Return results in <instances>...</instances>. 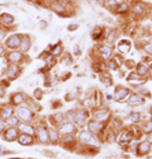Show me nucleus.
Returning a JSON list of instances; mask_svg holds the SVG:
<instances>
[{
	"label": "nucleus",
	"mask_w": 152,
	"mask_h": 159,
	"mask_svg": "<svg viewBox=\"0 0 152 159\" xmlns=\"http://www.w3.org/2000/svg\"><path fill=\"white\" fill-rule=\"evenodd\" d=\"M80 141L83 142V144H91V145H99V142L98 140L94 138L93 135H91L90 132H88V131H83V132L80 134Z\"/></svg>",
	"instance_id": "1"
},
{
	"label": "nucleus",
	"mask_w": 152,
	"mask_h": 159,
	"mask_svg": "<svg viewBox=\"0 0 152 159\" xmlns=\"http://www.w3.org/2000/svg\"><path fill=\"white\" fill-rule=\"evenodd\" d=\"M20 42H22L20 36L13 34L12 37H9V40L7 41V46L8 47H10V48H17L18 46H20Z\"/></svg>",
	"instance_id": "2"
},
{
	"label": "nucleus",
	"mask_w": 152,
	"mask_h": 159,
	"mask_svg": "<svg viewBox=\"0 0 152 159\" xmlns=\"http://www.w3.org/2000/svg\"><path fill=\"white\" fill-rule=\"evenodd\" d=\"M17 112H18V116L20 117L22 120H24V121H28V120L32 117L31 111H29L28 108H26V107H19Z\"/></svg>",
	"instance_id": "3"
},
{
	"label": "nucleus",
	"mask_w": 152,
	"mask_h": 159,
	"mask_svg": "<svg viewBox=\"0 0 152 159\" xmlns=\"http://www.w3.org/2000/svg\"><path fill=\"white\" fill-rule=\"evenodd\" d=\"M86 117H88V113L85 111H77L75 113V120L77 121L79 125H84L86 121Z\"/></svg>",
	"instance_id": "4"
},
{
	"label": "nucleus",
	"mask_w": 152,
	"mask_h": 159,
	"mask_svg": "<svg viewBox=\"0 0 152 159\" xmlns=\"http://www.w3.org/2000/svg\"><path fill=\"white\" fill-rule=\"evenodd\" d=\"M75 131V126L72 125V124H69V122H67V124H65V125H62L61 127H60V132L61 134H66V135H69V134H72Z\"/></svg>",
	"instance_id": "5"
},
{
	"label": "nucleus",
	"mask_w": 152,
	"mask_h": 159,
	"mask_svg": "<svg viewBox=\"0 0 152 159\" xmlns=\"http://www.w3.org/2000/svg\"><path fill=\"white\" fill-rule=\"evenodd\" d=\"M128 93H129V90L127 88H118L115 90V98L118 101H122V99H124V98L128 95Z\"/></svg>",
	"instance_id": "6"
},
{
	"label": "nucleus",
	"mask_w": 152,
	"mask_h": 159,
	"mask_svg": "<svg viewBox=\"0 0 152 159\" xmlns=\"http://www.w3.org/2000/svg\"><path fill=\"white\" fill-rule=\"evenodd\" d=\"M17 134H18V131L12 127V129H9V130L5 131V139H7L8 141H12L17 138Z\"/></svg>",
	"instance_id": "7"
},
{
	"label": "nucleus",
	"mask_w": 152,
	"mask_h": 159,
	"mask_svg": "<svg viewBox=\"0 0 152 159\" xmlns=\"http://www.w3.org/2000/svg\"><path fill=\"white\" fill-rule=\"evenodd\" d=\"M89 129H90L91 132H99L103 129V126L100 125L99 121H90L89 122Z\"/></svg>",
	"instance_id": "8"
},
{
	"label": "nucleus",
	"mask_w": 152,
	"mask_h": 159,
	"mask_svg": "<svg viewBox=\"0 0 152 159\" xmlns=\"http://www.w3.org/2000/svg\"><path fill=\"white\" fill-rule=\"evenodd\" d=\"M100 55H102L103 59H108V57L110 56V54H112V48L109 47V46H102L99 50Z\"/></svg>",
	"instance_id": "9"
},
{
	"label": "nucleus",
	"mask_w": 152,
	"mask_h": 159,
	"mask_svg": "<svg viewBox=\"0 0 152 159\" xmlns=\"http://www.w3.org/2000/svg\"><path fill=\"white\" fill-rule=\"evenodd\" d=\"M109 117V113L108 111H98L95 113V120L96 121H103V120H107Z\"/></svg>",
	"instance_id": "10"
},
{
	"label": "nucleus",
	"mask_w": 152,
	"mask_h": 159,
	"mask_svg": "<svg viewBox=\"0 0 152 159\" xmlns=\"http://www.w3.org/2000/svg\"><path fill=\"white\" fill-rule=\"evenodd\" d=\"M129 105H141V103L143 102V98L141 97V95H137V94H133L131 95V98H129Z\"/></svg>",
	"instance_id": "11"
},
{
	"label": "nucleus",
	"mask_w": 152,
	"mask_h": 159,
	"mask_svg": "<svg viewBox=\"0 0 152 159\" xmlns=\"http://www.w3.org/2000/svg\"><path fill=\"white\" fill-rule=\"evenodd\" d=\"M52 9L56 10V12H64V10H66V5H65L64 3L53 1L52 3Z\"/></svg>",
	"instance_id": "12"
},
{
	"label": "nucleus",
	"mask_w": 152,
	"mask_h": 159,
	"mask_svg": "<svg viewBox=\"0 0 152 159\" xmlns=\"http://www.w3.org/2000/svg\"><path fill=\"white\" fill-rule=\"evenodd\" d=\"M18 70H19V68L17 66V65H10L9 66V69H8V76L9 78H15L17 76V74H18Z\"/></svg>",
	"instance_id": "13"
},
{
	"label": "nucleus",
	"mask_w": 152,
	"mask_h": 159,
	"mask_svg": "<svg viewBox=\"0 0 152 159\" xmlns=\"http://www.w3.org/2000/svg\"><path fill=\"white\" fill-rule=\"evenodd\" d=\"M19 142H20L22 145H29V144H32V138L28 134H23V135L19 138Z\"/></svg>",
	"instance_id": "14"
},
{
	"label": "nucleus",
	"mask_w": 152,
	"mask_h": 159,
	"mask_svg": "<svg viewBox=\"0 0 152 159\" xmlns=\"http://www.w3.org/2000/svg\"><path fill=\"white\" fill-rule=\"evenodd\" d=\"M38 135H39V139L42 142H47L48 140V135H47V131H46V129L43 127H39L38 129Z\"/></svg>",
	"instance_id": "15"
},
{
	"label": "nucleus",
	"mask_w": 152,
	"mask_h": 159,
	"mask_svg": "<svg viewBox=\"0 0 152 159\" xmlns=\"http://www.w3.org/2000/svg\"><path fill=\"white\" fill-rule=\"evenodd\" d=\"M132 140V135L129 131H123L121 135V138H119V141L121 142H128Z\"/></svg>",
	"instance_id": "16"
},
{
	"label": "nucleus",
	"mask_w": 152,
	"mask_h": 159,
	"mask_svg": "<svg viewBox=\"0 0 152 159\" xmlns=\"http://www.w3.org/2000/svg\"><path fill=\"white\" fill-rule=\"evenodd\" d=\"M20 45H22V51H28L29 50V47H31V40H29V37H24L23 38V41L20 42Z\"/></svg>",
	"instance_id": "17"
},
{
	"label": "nucleus",
	"mask_w": 152,
	"mask_h": 159,
	"mask_svg": "<svg viewBox=\"0 0 152 159\" xmlns=\"http://www.w3.org/2000/svg\"><path fill=\"white\" fill-rule=\"evenodd\" d=\"M148 150H150V144H148L147 141H143L140 144V148H138V152L141 153V154H145V153H147Z\"/></svg>",
	"instance_id": "18"
},
{
	"label": "nucleus",
	"mask_w": 152,
	"mask_h": 159,
	"mask_svg": "<svg viewBox=\"0 0 152 159\" xmlns=\"http://www.w3.org/2000/svg\"><path fill=\"white\" fill-rule=\"evenodd\" d=\"M24 99H26V97H24L23 93H18V94H15L14 97H13V103H14V105H20Z\"/></svg>",
	"instance_id": "19"
},
{
	"label": "nucleus",
	"mask_w": 152,
	"mask_h": 159,
	"mask_svg": "<svg viewBox=\"0 0 152 159\" xmlns=\"http://www.w3.org/2000/svg\"><path fill=\"white\" fill-rule=\"evenodd\" d=\"M19 129H20V131H23L24 134H28V135H31V134L34 132L33 127H31V126L26 125V124H22L20 126H19Z\"/></svg>",
	"instance_id": "20"
},
{
	"label": "nucleus",
	"mask_w": 152,
	"mask_h": 159,
	"mask_svg": "<svg viewBox=\"0 0 152 159\" xmlns=\"http://www.w3.org/2000/svg\"><path fill=\"white\" fill-rule=\"evenodd\" d=\"M22 59H23V56H22L20 52H12L9 55V60H10V61L18 62V61H20Z\"/></svg>",
	"instance_id": "21"
},
{
	"label": "nucleus",
	"mask_w": 152,
	"mask_h": 159,
	"mask_svg": "<svg viewBox=\"0 0 152 159\" xmlns=\"http://www.w3.org/2000/svg\"><path fill=\"white\" fill-rule=\"evenodd\" d=\"M118 47H119V50H121L122 52H128L131 45H129V42H127V41H122V42L119 43Z\"/></svg>",
	"instance_id": "22"
},
{
	"label": "nucleus",
	"mask_w": 152,
	"mask_h": 159,
	"mask_svg": "<svg viewBox=\"0 0 152 159\" xmlns=\"http://www.w3.org/2000/svg\"><path fill=\"white\" fill-rule=\"evenodd\" d=\"M3 23H7V24H12L13 22H14V18H13V15L10 14H3L1 17H0Z\"/></svg>",
	"instance_id": "23"
},
{
	"label": "nucleus",
	"mask_w": 152,
	"mask_h": 159,
	"mask_svg": "<svg viewBox=\"0 0 152 159\" xmlns=\"http://www.w3.org/2000/svg\"><path fill=\"white\" fill-rule=\"evenodd\" d=\"M133 12L136 13V14H143V12H145V8H143L142 4H140V3H137V4L133 5Z\"/></svg>",
	"instance_id": "24"
},
{
	"label": "nucleus",
	"mask_w": 152,
	"mask_h": 159,
	"mask_svg": "<svg viewBox=\"0 0 152 159\" xmlns=\"http://www.w3.org/2000/svg\"><path fill=\"white\" fill-rule=\"evenodd\" d=\"M12 115H13V108L12 107H5V108L3 109V117L9 119V117H12Z\"/></svg>",
	"instance_id": "25"
},
{
	"label": "nucleus",
	"mask_w": 152,
	"mask_h": 159,
	"mask_svg": "<svg viewBox=\"0 0 152 159\" xmlns=\"http://www.w3.org/2000/svg\"><path fill=\"white\" fill-rule=\"evenodd\" d=\"M137 73L140 74V75H145V74L147 73V66H146L145 64H140L137 66Z\"/></svg>",
	"instance_id": "26"
},
{
	"label": "nucleus",
	"mask_w": 152,
	"mask_h": 159,
	"mask_svg": "<svg viewBox=\"0 0 152 159\" xmlns=\"http://www.w3.org/2000/svg\"><path fill=\"white\" fill-rule=\"evenodd\" d=\"M128 4H127V3H122L121 5H119L118 7V9H117V12L118 13H126L127 10H128Z\"/></svg>",
	"instance_id": "27"
},
{
	"label": "nucleus",
	"mask_w": 152,
	"mask_h": 159,
	"mask_svg": "<svg viewBox=\"0 0 152 159\" xmlns=\"http://www.w3.org/2000/svg\"><path fill=\"white\" fill-rule=\"evenodd\" d=\"M138 120H140V113L138 112H132L131 113V121L133 124H136V122H138Z\"/></svg>",
	"instance_id": "28"
},
{
	"label": "nucleus",
	"mask_w": 152,
	"mask_h": 159,
	"mask_svg": "<svg viewBox=\"0 0 152 159\" xmlns=\"http://www.w3.org/2000/svg\"><path fill=\"white\" fill-rule=\"evenodd\" d=\"M50 138H51V141H52V142L57 141V132L53 130V129H51V130H50Z\"/></svg>",
	"instance_id": "29"
},
{
	"label": "nucleus",
	"mask_w": 152,
	"mask_h": 159,
	"mask_svg": "<svg viewBox=\"0 0 152 159\" xmlns=\"http://www.w3.org/2000/svg\"><path fill=\"white\" fill-rule=\"evenodd\" d=\"M145 131L146 132H152V121H148L145 126Z\"/></svg>",
	"instance_id": "30"
},
{
	"label": "nucleus",
	"mask_w": 152,
	"mask_h": 159,
	"mask_svg": "<svg viewBox=\"0 0 152 159\" xmlns=\"http://www.w3.org/2000/svg\"><path fill=\"white\" fill-rule=\"evenodd\" d=\"M128 80L131 81V83H134V81H137V83H138V81H140V80H138V78L136 76V74H131V75L128 76Z\"/></svg>",
	"instance_id": "31"
},
{
	"label": "nucleus",
	"mask_w": 152,
	"mask_h": 159,
	"mask_svg": "<svg viewBox=\"0 0 152 159\" xmlns=\"http://www.w3.org/2000/svg\"><path fill=\"white\" fill-rule=\"evenodd\" d=\"M55 120H56V122H62V120H64V115L62 113H56L55 115Z\"/></svg>",
	"instance_id": "32"
},
{
	"label": "nucleus",
	"mask_w": 152,
	"mask_h": 159,
	"mask_svg": "<svg viewBox=\"0 0 152 159\" xmlns=\"http://www.w3.org/2000/svg\"><path fill=\"white\" fill-rule=\"evenodd\" d=\"M8 124L12 125V126H14V125H17V124H18V120H17V119H14V117H9V121H8Z\"/></svg>",
	"instance_id": "33"
},
{
	"label": "nucleus",
	"mask_w": 152,
	"mask_h": 159,
	"mask_svg": "<svg viewBox=\"0 0 152 159\" xmlns=\"http://www.w3.org/2000/svg\"><path fill=\"white\" fill-rule=\"evenodd\" d=\"M53 55H60V52H61V46L60 45H57L56 47H53Z\"/></svg>",
	"instance_id": "34"
},
{
	"label": "nucleus",
	"mask_w": 152,
	"mask_h": 159,
	"mask_svg": "<svg viewBox=\"0 0 152 159\" xmlns=\"http://www.w3.org/2000/svg\"><path fill=\"white\" fill-rule=\"evenodd\" d=\"M118 4V0H108L107 1V5L108 7H114V5Z\"/></svg>",
	"instance_id": "35"
},
{
	"label": "nucleus",
	"mask_w": 152,
	"mask_h": 159,
	"mask_svg": "<svg viewBox=\"0 0 152 159\" xmlns=\"http://www.w3.org/2000/svg\"><path fill=\"white\" fill-rule=\"evenodd\" d=\"M109 66H110V69H112V70H117V68H118V65L115 64V61H114V60H112V61L109 62Z\"/></svg>",
	"instance_id": "36"
},
{
	"label": "nucleus",
	"mask_w": 152,
	"mask_h": 159,
	"mask_svg": "<svg viewBox=\"0 0 152 159\" xmlns=\"http://www.w3.org/2000/svg\"><path fill=\"white\" fill-rule=\"evenodd\" d=\"M103 81H104V84H105V85H108V87H109L110 84H112L110 79H109V78H107V76H104V78H103Z\"/></svg>",
	"instance_id": "37"
},
{
	"label": "nucleus",
	"mask_w": 152,
	"mask_h": 159,
	"mask_svg": "<svg viewBox=\"0 0 152 159\" xmlns=\"http://www.w3.org/2000/svg\"><path fill=\"white\" fill-rule=\"evenodd\" d=\"M146 51H147L148 54H151L152 55V43H148V45H146Z\"/></svg>",
	"instance_id": "38"
},
{
	"label": "nucleus",
	"mask_w": 152,
	"mask_h": 159,
	"mask_svg": "<svg viewBox=\"0 0 152 159\" xmlns=\"http://www.w3.org/2000/svg\"><path fill=\"white\" fill-rule=\"evenodd\" d=\"M34 97H36L37 99H41V97H42V93H41L39 89H37V92L34 93Z\"/></svg>",
	"instance_id": "39"
},
{
	"label": "nucleus",
	"mask_w": 152,
	"mask_h": 159,
	"mask_svg": "<svg viewBox=\"0 0 152 159\" xmlns=\"http://www.w3.org/2000/svg\"><path fill=\"white\" fill-rule=\"evenodd\" d=\"M5 38V32L4 31H0V41H3Z\"/></svg>",
	"instance_id": "40"
},
{
	"label": "nucleus",
	"mask_w": 152,
	"mask_h": 159,
	"mask_svg": "<svg viewBox=\"0 0 152 159\" xmlns=\"http://www.w3.org/2000/svg\"><path fill=\"white\" fill-rule=\"evenodd\" d=\"M75 28H77V24H71V26L69 27L70 31H75Z\"/></svg>",
	"instance_id": "41"
},
{
	"label": "nucleus",
	"mask_w": 152,
	"mask_h": 159,
	"mask_svg": "<svg viewBox=\"0 0 152 159\" xmlns=\"http://www.w3.org/2000/svg\"><path fill=\"white\" fill-rule=\"evenodd\" d=\"M4 127H5V122L4 121H0V131H1Z\"/></svg>",
	"instance_id": "42"
},
{
	"label": "nucleus",
	"mask_w": 152,
	"mask_h": 159,
	"mask_svg": "<svg viewBox=\"0 0 152 159\" xmlns=\"http://www.w3.org/2000/svg\"><path fill=\"white\" fill-rule=\"evenodd\" d=\"M4 54V47L3 46H0V55H3Z\"/></svg>",
	"instance_id": "43"
},
{
	"label": "nucleus",
	"mask_w": 152,
	"mask_h": 159,
	"mask_svg": "<svg viewBox=\"0 0 152 159\" xmlns=\"http://www.w3.org/2000/svg\"><path fill=\"white\" fill-rule=\"evenodd\" d=\"M67 117H69V119H70V120H72V119H74V115H71V113H69V115H67Z\"/></svg>",
	"instance_id": "44"
},
{
	"label": "nucleus",
	"mask_w": 152,
	"mask_h": 159,
	"mask_svg": "<svg viewBox=\"0 0 152 159\" xmlns=\"http://www.w3.org/2000/svg\"><path fill=\"white\" fill-rule=\"evenodd\" d=\"M4 152H5V149L3 146H0V154H1V153H4Z\"/></svg>",
	"instance_id": "45"
},
{
	"label": "nucleus",
	"mask_w": 152,
	"mask_h": 159,
	"mask_svg": "<svg viewBox=\"0 0 152 159\" xmlns=\"http://www.w3.org/2000/svg\"><path fill=\"white\" fill-rule=\"evenodd\" d=\"M150 75H151V78H152V68L150 69Z\"/></svg>",
	"instance_id": "46"
}]
</instances>
